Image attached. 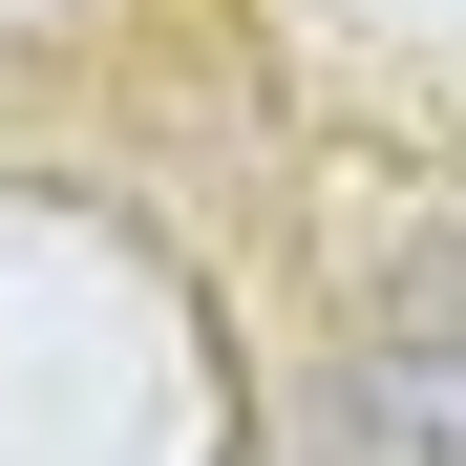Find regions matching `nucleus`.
<instances>
[{
	"mask_svg": "<svg viewBox=\"0 0 466 466\" xmlns=\"http://www.w3.org/2000/svg\"><path fill=\"white\" fill-rule=\"evenodd\" d=\"M319 466H466V339H360L319 381Z\"/></svg>",
	"mask_w": 466,
	"mask_h": 466,
	"instance_id": "f257e3e1",
	"label": "nucleus"
}]
</instances>
